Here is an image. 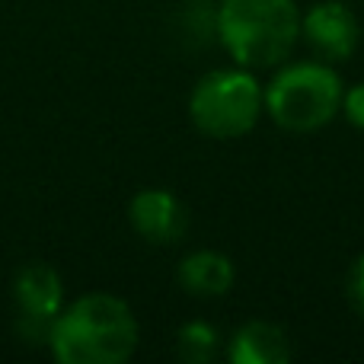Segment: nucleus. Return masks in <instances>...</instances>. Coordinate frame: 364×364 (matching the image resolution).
<instances>
[{
    "mask_svg": "<svg viewBox=\"0 0 364 364\" xmlns=\"http://www.w3.org/2000/svg\"><path fill=\"white\" fill-rule=\"evenodd\" d=\"M265 112V87L250 68H220L205 74L188 96V119L201 134L233 141L250 134Z\"/></svg>",
    "mask_w": 364,
    "mask_h": 364,
    "instance_id": "4",
    "label": "nucleus"
},
{
    "mask_svg": "<svg viewBox=\"0 0 364 364\" xmlns=\"http://www.w3.org/2000/svg\"><path fill=\"white\" fill-rule=\"evenodd\" d=\"M218 38L240 68H278L301 38V10L294 0H220Z\"/></svg>",
    "mask_w": 364,
    "mask_h": 364,
    "instance_id": "2",
    "label": "nucleus"
},
{
    "mask_svg": "<svg viewBox=\"0 0 364 364\" xmlns=\"http://www.w3.org/2000/svg\"><path fill=\"white\" fill-rule=\"evenodd\" d=\"M301 38L320 55V61H348L361 45V23L342 0H320L301 13Z\"/></svg>",
    "mask_w": 364,
    "mask_h": 364,
    "instance_id": "5",
    "label": "nucleus"
},
{
    "mask_svg": "<svg viewBox=\"0 0 364 364\" xmlns=\"http://www.w3.org/2000/svg\"><path fill=\"white\" fill-rule=\"evenodd\" d=\"M342 115L348 119V125L364 132V80L355 83V87H348L346 93H342Z\"/></svg>",
    "mask_w": 364,
    "mask_h": 364,
    "instance_id": "11",
    "label": "nucleus"
},
{
    "mask_svg": "<svg viewBox=\"0 0 364 364\" xmlns=\"http://www.w3.org/2000/svg\"><path fill=\"white\" fill-rule=\"evenodd\" d=\"M227 358L233 364H284L291 358V339L275 323L250 320L230 336Z\"/></svg>",
    "mask_w": 364,
    "mask_h": 364,
    "instance_id": "8",
    "label": "nucleus"
},
{
    "mask_svg": "<svg viewBox=\"0 0 364 364\" xmlns=\"http://www.w3.org/2000/svg\"><path fill=\"white\" fill-rule=\"evenodd\" d=\"M218 346H220L218 326H211V323H205V320L182 323L176 333V352H179V358L188 364H208L218 355Z\"/></svg>",
    "mask_w": 364,
    "mask_h": 364,
    "instance_id": "10",
    "label": "nucleus"
},
{
    "mask_svg": "<svg viewBox=\"0 0 364 364\" xmlns=\"http://www.w3.org/2000/svg\"><path fill=\"white\" fill-rule=\"evenodd\" d=\"M342 77L329 61H297L282 68L265 87V112L291 134L326 128L342 112Z\"/></svg>",
    "mask_w": 364,
    "mask_h": 364,
    "instance_id": "3",
    "label": "nucleus"
},
{
    "mask_svg": "<svg viewBox=\"0 0 364 364\" xmlns=\"http://www.w3.org/2000/svg\"><path fill=\"white\" fill-rule=\"evenodd\" d=\"M13 294H16V304L23 310L26 320L38 323V326H51L58 314L64 307V284L61 275H58L51 265H26L16 275V284H13Z\"/></svg>",
    "mask_w": 364,
    "mask_h": 364,
    "instance_id": "7",
    "label": "nucleus"
},
{
    "mask_svg": "<svg viewBox=\"0 0 364 364\" xmlns=\"http://www.w3.org/2000/svg\"><path fill=\"white\" fill-rule=\"evenodd\" d=\"M346 291H348V304H352L355 314H358L361 320H364V256L355 259L352 272H348Z\"/></svg>",
    "mask_w": 364,
    "mask_h": 364,
    "instance_id": "12",
    "label": "nucleus"
},
{
    "mask_svg": "<svg viewBox=\"0 0 364 364\" xmlns=\"http://www.w3.org/2000/svg\"><path fill=\"white\" fill-rule=\"evenodd\" d=\"M48 346L61 364H122L138 348V320L115 294H83L48 326Z\"/></svg>",
    "mask_w": 364,
    "mask_h": 364,
    "instance_id": "1",
    "label": "nucleus"
},
{
    "mask_svg": "<svg viewBox=\"0 0 364 364\" xmlns=\"http://www.w3.org/2000/svg\"><path fill=\"white\" fill-rule=\"evenodd\" d=\"M179 284L186 294L195 297H224L227 291L233 288V278H237V269H233L230 256L218 250H195L188 252L179 262L176 272Z\"/></svg>",
    "mask_w": 364,
    "mask_h": 364,
    "instance_id": "9",
    "label": "nucleus"
},
{
    "mask_svg": "<svg viewBox=\"0 0 364 364\" xmlns=\"http://www.w3.org/2000/svg\"><path fill=\"white\" fill-rule=\"evenodd\" d=\"M128 218L132 227L147 240V243H176L182 240L188 227V211L186 205L166 188H144L132 198L128 205Z\"/></svg>",
    "mask_w": 364,
    "mask_h": 364,
    "instance_id": "6",
    "label": "nucleus"
}]
</instances>
